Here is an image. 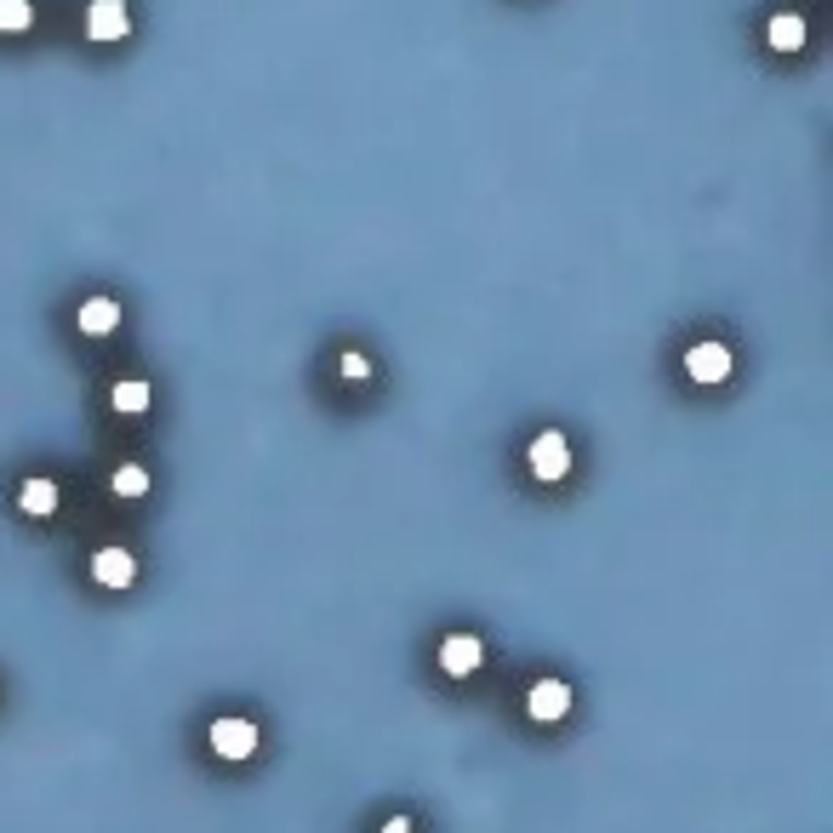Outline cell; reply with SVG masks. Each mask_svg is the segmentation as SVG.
<instances>
[{
    "label": "cell",
    "mask_w": 833,
    "mask_h": 833,
    "mask_svg": "<svg viewBox=\"0 0 833 833\" xmlns=\"http://www.w3.org/2000/svg\"><path fill=\"white\" fill-rule=\"evenodd\" d=\"M525 463H532V474L543 479V486H560V479L571 474V440L560 435V428H548V435L532 440V451H525Z\"/></svg>",
    "instance_id": "obj_1"
},
{
    "label": "cell",
    "mask_w": 833,
    "mask_h": 833,
    "mask_svg": "<svg viewBox=\"0 0 833 833\" xmlns=\"http://www.w3.org/2000/svg\"><path fill=\"white\" fill-rule=\"evenodd\" d=\"M212 753L217 760H251L258 753V725L251 719H212Z\"/></svg>",
    "instance_id": "obj_2"
},
{
    "label": "cell",
    "mask_w": 833,
    "mask_h": 833,
    "mask_svg": "<svg viewBox=\"0 0 833 833\" xmlns=\"http://www.w3.org/2000/svg\"><path fill=\"white\" fill-rule=\"evenodd\" d=\"M525 714H532L537 725H560L571 714V686L566 679H537V686L525 691Z\"/></svg>",
    "instance_id": "obj_3"
},
{
    "label": "cell",
    "mask_w": 833,
    "mask_h": 833,
    "mask_svg": "<svg viewBox=\"0 0 833 833\" xmlns=\"http://www.w3.org/2000/svg\"><path fill=\"white\" fill-rule=\"evenodd\" d=\"M479 663H486V645H479V634H445L440 640V674L468 679Z\"/></svg>",
    "instance_id": "obj_4"
},
{
    "label": "cell",
    "mask_w": 833,
    "mask_h": 833,
    "mask_svg": "<svg viewBox=\"0 0 833 833\" xmlns=\"http://www.w3.org/2000/svg\"><path fill=\"white\" fill-rule=\"evenodd\" d=\"M730 348L725 343H691L686 348V371H691V383H725L730 377Z\"/></svg>",
    "instance_id": "obj_5"
},
{
    "label": "cell",
    "mask_w": 833,
    "mask_h": 833,
    "mask_svg": "<svg viewBox=\"0 0 833 833\" xmlns=\"http://www.w3.org/2000/svg\"><path fill=\"white\" fill-rule=\"evenodd\" d=\"M86 35L92 40H126V35H132V12H126V0H92V7H86Z\"/></svg>",
    "instance_id": "obj_6"
},
{
    "label": "cell",
    "mask_w": 833,
    "mask_h": 833,
    "mask_svg": "<svg viewBox=\"0 0 833 833\" xmlns=\"http://www.w3.org/2000/svg\"><path fill=\"white\" fill-rule=\"evenodd\" d=\"M92 576H97L104 588H132V583H138V560H132L126 548H97V554H92Z\"/></svg>",
    "instance_id": "obj_7"
},
{
    "label": "cell",
    "mask_w": 833,
    "mask_h": 833,
    "mask_svg": "<svg viewBox=\"0 0 833 833\" xmlns=\"http://www.w3.org/2000/svg\"><path fill=\"white\" fill-rule=\"evenodd\" d=\"M17 509L29 514V520H46V514H58V479H46V474L23 479V491H17Z\"/></svg>",
    "instance_id": "obj_8"
},
{
    "label": "cell",
    "mask_w": 833,
    "mask_h": 833,
    "mask_svg": "<svg viewBox=\"0 0 833 833\" xmlns=\"http://www.w3.org/2000/svg\"><path fill=\"white\" fill-rule=\"evenodd\" d=\"M115 325H120V302H115V297L81 302V332H86V337H109Z\"/></svg>",
    "instance_id": "obj_9"
},
{
    "label": "cell",
    "mask_w": 833,
    "mask_h": 833,
    "mask_svg": "<svg viewBox=\"0 0 833 833\" xmlns=\"http://www.w3.org/2000/svg\"><path fill=\"white\" fill-rule=\"evenodd\" d=\"M765 40H771V52H799L805 46V17L799 12H776L765 23Z\"/></svg>",
    "instance_id": "obj_10"
},
{
    "label": "cell",
    "mask_w": 833,
    "mask_h": 833,
    "mask_svg": "<svg viewBox=\"0 0 833 833\" xmlns=\"http://www.w3.org/2000/svg\"><path fill=\"white\" fill-rule=\"evenodd\" d=\"M148 400H155V394H148V383H143V377H120V383L109 389V406H115L120 417H138V412H148Z\"/></svg>",
    "instance_id": "obj_11"
},
{
    "label": "cell",
    "mask_w": 833,
    "mask_h": 833,
    "mask_svg": "<svg viewBox=\"0 0 833 833\" xmlns=\"http://www.w3.org/2000/svg\"><path fill=\"white\" fill-rule=\"evenodd\" d=\"M109 491H115V497H148V468H143V463H120V468L109 474Z\"/></svg>",
    "instance_id": "obj_12"
},
{
    "label": "cell",
    "mask_w": 833,
    "mask_h": 833,
    "mask_svg": "<svg viewBox=\"0 0 833 833\" xmlns=\"http://www.w3.org/2000/svg\"><path fill=\"white\" fill-rule=\"evenodd\" d=\"M35 23V0H0V35H23Z\"/></svg>",
    "instance_id": "obj_13"
},
{
    "label": "cell",
    "mask_w": 833,
    "mask_h": 833,
    "mask_svg": "<svg viewBox=\"0 0 833 833\" xmlns=\"http://www.w3.org/2000/svg\"><path fill=\"white\" fill-rule=\"evenodd\" d=\"M337 371L348 377V383H366V377H371V360L360 355V348H348V355L337 360Z\"/></svg>",
    "instance_id": "obj_14"
},
{
    "label": "cell",
    "mask_w": 833,
    "mask_h": 833,
    "mask_svg": "<svg viewBox=\"0 0 833 833\" xmlns=\"http://www.w3.org/2000/svg\"><path fill=\"white\" fill-rule=\"evenodd\" d=\"M412 828H417L412 817H389V822H383V833H412Z\"/></svg>",
    "instance_id": "obj_15"
}]
</instances>
